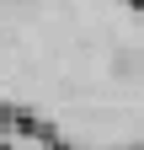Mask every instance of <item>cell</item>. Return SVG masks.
<instances>
[{
	"instance_id": "cell-1",
	"label": "cell",
	"mask_w": 144,
	"mask_h": 150,
	"mask_svg": "<svg viewBox=\"0 0 144 150\" xmlns=\"http://www.w3.org/2000/svg\"><path fill=\"white\" fill-rule=\"evenodd\" d=\"M0 107L64 150H144V6L0 0Z\"/></svg>"
},
{
	"instance_id": "cell-2",
	"label": "cell",
	"mask_w": 144,
	"mask_h": 150,
	"mask_svg": "<svg viewBox=\"0 0 144 150\" xmlns=\"http://www.w3.org/2000/svg\"><path fill=\"white\" fill-rule=\"evenodd\" d=\"M0 150H64L53 129H43L38 118H27V112H0Z\"/></svg>"
},
{
	"instance_id": "cell-4",
	"label": "cell",
	"mask_w": 144,
	"mask_h": 150,
	"mask_svg": "<svg viewBox=\"0 0 144 150\" xmlns=\"http://www.w3.org/2000/svg\"><path fill=\"white\" fill-rule=\"evenodd\" d=\"M0 112H6V107H0Z\"/></svg>"
},
{
	"instance_id": "cell-3",
	"label": "cell",
	"mask_w": 144,
	"mask_h": 150,
	"mask_svg": "<svg viewBox=\"0 0 144 150\" xmlns=\"http://www.w3.org/2000/svg\"><path fill=\"white\" fill-rule=\"evenodd\" d=\"M139 6H144V0H139Z\"/></svg>"
}]
</instances>
